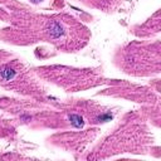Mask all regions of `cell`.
<instances>
[{"label": "cell", "mask_w": 161, "mask_h": 161, "mask_svg": "<svg viewBox=\"0 0 161 161\" xmlns=\"http://www.w3.org/2000/svg\"><path fill=\"white\" fill-rule=\"evenodd\" d=\"M33 3H39V2H42V0H32Z\"/></svg>", "instance_id": "1"}]
</instances>
